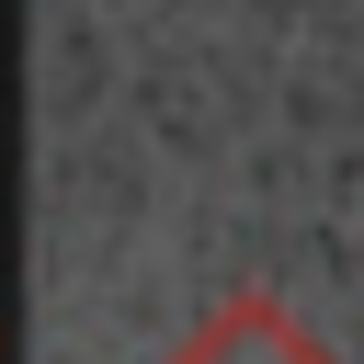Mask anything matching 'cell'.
Listing matches in <instances>:
<instances>
[{
  "instance_id": "6da1fadb",
  "label": "cell",
  "mask_w": 364,
  "mask_h": 364,
  "mask_svg": "<svg viewBox=\"0 0 364 364\" xmlns=\"http://www.w3.org/2000/svg\"><path fill=\"white\" fill-rule=\"evenodd\" d=\"M159 364H341V353H330V341H318L273 284H228V296H216V307L159 353Z\"/></svg>"
}]
</instances>
